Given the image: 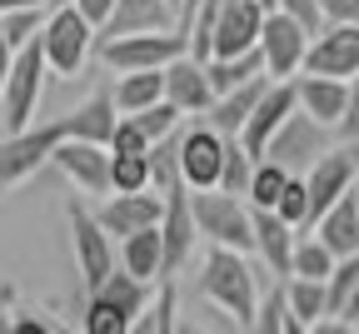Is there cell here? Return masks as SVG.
I'll return each instance as SVG.
<instances>
[{
	"instance_id": "1",
	"label": "cell",
	"mask_w": 359,
	"mask_h": 334,
	"mask_svg": "<svg viewBox=\"0 0 359 334\" xmlns=\"http://www.w3.org/2000/svg\"><path fill=\"white\" fill-rule=\"evenodd\" d=\"M195 290L219 309L230 314V324L240 329H255V314H259V279L245 260V250H230V245H210L205 260H200V274H195Z\"/></svg>"
},
{
	"instance_id": "2",
	"label": "cell",
	"mask_w": 359,
	"mask_h": 334,
	"mask_svg": "<svg viewBox=\"0 0 359 334\" xmlns=\"http://www.w3.org/2000/svg\"><path fill=\"white\" fill-rule=\"evenodd\" d=\"M190 205H195L200 234L210 245H230V250L255 255V205H250V195L210 185V189H190Z\"/></svg>"
},
{
	"instance_id": "3",
	"label": "cell",
	"mask_w": 359,
	"mask_h": 334,
	"mask_svg": "<svg viewBox=\"0 0 359 334\" xmlns=\"http://www.w3.org/2000/svg\"><path fill=\"white\" fill-rule=\"evenodd\" d=\"M95 30H100V25L90 20V15L75 6V0H60V6L50 11V20H45V30H40V40H45V60H50V75L75 80V75L85 70L90 51L100 45Z\"/></svg>"
},
{
	"instance_id": "4",
	"label": "cell",
	"mask_w": 359,
	"mask_h": 334,
	"mask_svg": "<svg viewBox=\"0 0 359 334\" xmlns=\"http://www.w3.org/2000/svg\"><path fill=\"white\" fill-rule=\"evenodd\" d=\"M100 60L110 70H165L170 60L190 55V35L180 25H160V30H130V35H100Z\"/></svg>"
},
{
	"instance_id": "5",
	"label": "cell",
	"mask_w": 359,
	"mask_h": 334,
	"mask_svg": "<svg viewBox=\"0 0 359 334\" xmlns=\"http://www.w3.org/2000/svg\"><path fill=\"white\" fill-rule=\"evenodd\" d=\"M45 75H50V60H45V40L35 35L30 45L15 51L11 75H6V95H0V120H6V135L35 125L40 95H45Z\"/></svg>"
},
{
	"instance_id": "6",
	"label": "cell",
	"mask_w": 359,
	"mask_h": 334,
	"mask_svg": "<svg viewBox=\"0 0 359 334\" xmlns=\"http://www.w3.org/2000/svg\"><path fill=\"white\" fill-rule=\"evenodd\" d=\"M60 140H70L65 115L60 120H35L25 130H11L6 140H0V189H11V185L30 180L40 165H50V155H55Z\"/></svg>"
},
{
	"instance_id": "7",
	"label": "cell",
	"mask_w": 359,
	"mask_h": 334,
	"mask_svg": "<svg viewBox=\"0 0 359 334\" xmlns=\"http://www.w3.org/2000/svg\"><path fill=\"white\" fill-rule=\"evenodd\" d=\"M65 220H70V250H75V269L85 279V290H95V284H105L115 274V234L100 225V215L70 200L65 205Z\"/></svg>"
},
{
	"instance_id": "8",
	"label": "cell",
	"mask_w": 359,
	"mask_h": 334,
	"mask_svg": "<svg viewBox=\"0 0 359 334\" xmlns=\"http://www.w3.org/2000/svg\"><path fill=\"white\" fill-rule=\"evenodd\" d=\"M224 145H230V135L215 130L205 115H190L185 125H180V175H185L190 189H210V185H219Z\"/></svg>"
},
{
	"instance_id": "9",
	"label": "cell",
	"mask_w": 359,
	"mask_h": 334,
	"mask_svg": "<svg viewBox=\"0 0 359 334\" xmlns=\"http://www.w3.org/2000/svg\"><path fill=\"white\" fill-rule=\"evenodd\" d=\"M330 135H334V125H325V120H314L309 110H294L280 130H275V140H269V160H280V165H290L294 175H309L314 170V160H320L325 150H334L330 145Z\"/></svg>"
},
{
	"instance_id": "10",
	"label": "cell",
	"mask_w": 359,
	"mask_h": 334,
	"mask_svg": "<svg viewBox=\"0 0 359 334\" xmlns=\"http://www.w3.org/2000/svg\"><path fill=\"white\" fill-rule=\"evenodd\" d=\"M309 40H314V30H304L294 15H285V11H269V15H264V35H259L264 70L275 75V80H294V75L304 70Z\"/></svg>"
},
{
	"instance_id": "11",
	"label": "cell",
	"mask_w": 359,
	"mask_h": 334,
	"mask_svg": "<svg viewBox=\"0 0 359 334\" xmlns=\"http://www.w3.org/2000/svg\"><path fill=\"white\" fill-rule=\"evenodd\" d=\"M110 160H115V150L110 145H100V140H60L55 145V155H50V165L80 189V195H110Z\"/></svg>"
},
{
	"instance_id": "12",
	"label": "cell",
	"mask_w": 359,
	"mask_h": 334,
	"mask_svg": "<svg viewBox=\"0 0 359 334\" xmlns=\"http://www.w3.org/2000/svg\"><path fill=\"white\" fill-rule=\"evenodd\" d=\"M160 234H165V279H175L180 269L190 265L195 240H205V234H200V220H195V205H190V185H185V180L165 189V220H160Z\"/></svg>"
},
{
	"instance_id": "13",
	"label": "cell",
	"mask_w": 359,
	"mask_h": 334,
	"mask_svg": "<svg viewBox=\"0 0 359 334\" xmlns=\"http://www.w3.org/2000/svg\"><path fill=\"white\" fill-rule=\"evenodd\" d=\"M100 225L115 234V240H125V234L135 229H150L165 220V189H110V195L95 205Z\"/></svg>"
},
{
	"instance_id": "14",
	"label": "cell",
	"mask_w": 359,
	"mask_h": 334,
	"mask_svg": "<svg viewBox=\"0 0 359 334\" xmlns=\"http://www.w3.org/2000/svg\"><path fill=\"white\" fill-rule=\"evenodd\" d=\"M304 70H314V75H339V80H359V25L330 20L320 35L309 40Z\"/></svg>"
},
{
	"instance_id": "15",
	"label": "cell",
	"mask_w": 359,
	"mask_h": 334,
	"mask_svg": "<svg viewBox=\"0 0 359 334\" xmlns=\"http://www.w3.org/2000/svg\"><path fill=\"white\" fill-rule=\"evenodd\" d=\"M354 185H359V160L349 155V145L325 150L320 160H314V170H309V229L334 200H344Z\"/></svg>"
},
{
	"instance_id": "16",
	"label": "cell",
	"mask_w": 359,
	"mask_h": 334,
	"mask_svg": "<svg viewBox=\"0 0 359 334\" xmlns=\"http://www.w3.org/2000/svg\"><path fill=\"white\" fill-rule=\"evenodd\" d=\"M264 15H269V6H259V0H224V11H219V20H215V51H210V55H245V51H259Z\"/></svg>"
},
{
	"instance_id": "17",
	"label": "cell",
	"mask_w": 359,
	"mask_h": 334,
	"mask_svg": "<svg viewBox=\"0 0 359 334\" xmlns=\"http://www.w3.org/2000/svg\"><path fill=\"white\" fill-rule=\"evenodd\" d=\"M165 100L180 105L185 115H205L215 100H219V90L210 80V65L200 55H180L165 65Z\"/></svg>"
},
{
	"instance_id": "18",
	"label": "cell",
	"mask_w": 359,
	"mask_h": 334,
	"mask_svg": "<svg viewBox=\"0 0 359 334\" xmlns=\"http://www.w3.org/2000/svg\"><path fill=\"white\" fill-rule=\"evenodd\" d=\"M294 245H299V229L269 205H255V255L264 260V269L275 279L294 274Z\"/></svg>"
},
{
	"instance_id": "19",
	"label": "cell",
	"mask_w": 359,
	"mask_h": 334,
	"mask_svg": "<svg viewBox=\"0 0 359 334\" xmlns=\"http://www.w3.org/2000/svg\"><path fill=\"white\" fill-rule=\"evenodd\" d=\"M294 110H299V85H294V80H269V90L259 95V105H255L250 125L240 130V140H245L255 155H264L269 140H275V130H280Z\"/></svg>"
},
{
	"instance_id": "20",
	"label": "cell",
	"mask_w": 359,
	"mask_h": 334,
	"mask_svg": "<svg viewBox=\"0 0 359 334\" xmlns=\"http://www.w3.org/2000/svg\"><path fill=\"white\" fill-rule=\"evenodd\" d=\"M294 85H299V110H309L314 120H325V125H339V120H344V105H349V85H354V80L299 70V75H294Z\"/></svg>"
},
{
	"instance_id": "21",
	"label": "cell",
	"mask_w": 359,
	"mask_h": 334,
	"mask_svg": "<svg viewBox=\"0 0 359 334\" xmlns=\"http://www.w3.org/2000/svg\"><path fill=\"white\" fill-rule=\"evenodd\" d=\"M269 80H275V75H255V80H245V85H235V90H224L219 100L205 110V120H210L215 130H224V135H240V130L250 125L255 105H259V95L269 90Z\"/></svg>"
},
{
	"instance_id": "22",
	"label": "cell",
	"mask_w": 359,
	"mask_h": 334,
	"mask_svg": "<svg viewBox=\"0 0 359 334\" xmlns=\"http://www.w3.org/2000/svg\"><path fill=\"white\" fill-rule=\"evenodd\" d=\"M314 234L344 260V255H359V189H349L344 200H334L320 220H314Z\"/></svg>"
},
{
	"instance_id": "23",
	"label": "cell",
	"mask_w": 359,
	"mask_h": 334,
	"mask_svg": "<svg viewBox=\"0 0 359 334\" xmlns=\"http://www.w3.org/2000/svg\"><path fill=\"white\" fill-rule=\"evenodd\" d=\"M65 125H70V140H100V145H110V140H115V125H120L115 95H110V90H95L80 110L65 115Z\"/></svg>"
},
{
	"instance_id": "24",
	"label": "cell",
	"mask_w": 359,
	"mask_h": 334,
	"mask_svg": "<svg viewBox=\"0 0 359 334\" xmlns=\"http://www.w3.org/2000/svg\"><path fill=\"white\" fill-rule=\"evenodd\" d=\"M120 265H125L130 274L160 284V279H165V234H160V225L125 234V240H120Z\"/></svg>"
},
{
	"instance_id": "25",
	"label": "cell",
	"mask_w": 359,
	"mask_h": 334,
	"mask_svg": "<svg viewBox=\"0 0 359 334\" xmlns=\"http://www.w3.org/2000/svg\"><path fill=\"white\" fill-rule=\"evenodd\" d=\"M110 95H115L120 115H140L165 100V70H115Z\"/></svg>"
},
{
	"instance_id": "26",
	"label": "cell",
	"mask_w": 359,
	"mask_h": 334,
	"mask_svg": "<svg viewBox=\"0 0 359 334\" xmlns=\"http://www.w3.org/2000/svg\"><path fill=\"white\" fill-rule=\"evenodd\" d=\"M285 295H290V314H294V329H320L330 319V284L325 279H304V274H290L285 279Z\"/></svg>"
},
{
	"instance_id": "27",
	"label": "cell",
	"mask_w": 359,
	"mask_h": 334,
	"mask_svg": "<svg viewBox=\"0 0 359 334\" xmlns=\"http://www.w3.org/2000/svg\"><path fill=\"white\" fill-rule=\"evenodd\" d=\"M175 25V6L170 0H120L115 15L105 20L100 35H130V30H160Z\"/></svg>"
},
{
	"instance_id": "28",
	"label": "cell",
	"mask_w": 359,
	"mask_h": 334,
	"mask_svg": "<svg viewBox=\"0 0 359 334\" xmlns=\"http://www.w3.org/2000/svg\"><path fill=\"white\" fill-rule=\"evenodd\" d=\"M325 284H330V319L359 329V255H344Z\"/></svg>"
},
{
	"instance_id": "29",
	"label": "cell",
	"mask_w": 359,
	"mask_h": 334,
	"mask_svg": "<svg viewBox=\"0 0 359 334\" xmlns=\"http://www.w3.org/2000/svg\"><path fill=\"white\" fill-rule=\"evenodd\" d=\"M255 165H259V155L245 145L240 135H230V145H224V170H219V189L250 195V185H255Z\"/></svg>"
},
{
	"instance_id": "30",
	"label": "cell",
	"mask_w": 359,
	"mask_h": 334,
	"mask_svg": "<svg viewBox=\"0 0 359 334\" xmlns=\"http://www.w3.org/2000/svg\"><path fill=\"white\" fill-rule=\"evenodd\" d=\"M110 185H115V189H155L150 150H115V160H110Z\"/></svg>"
},
{
	"instance_id": "31",
	"label": "cell",
	"mask_w": 359,
	"mask_h": 334,
	"mask_svg": "<svg viewBox=\"0 0 359 334\" xmlns=\"http://www.w3.org/2000/svg\"><path fill=\"white\" fill-rule=\"evenodd\" d=\"M334 265H339V255H334L314 229H304L299 245H294V274H304V279H330Z\"/></svg>"
},
{
	"instance_id": "32",
	"label": "cell",
	"mask_w": 359,
	"mask_h": 334,
	"mask_svg": "<svg viewBox=\"0 0 359 334\" xmlns=\"http://www.w3.org/2000/svg\"><path fill=\"white\" fill-rule=\"evenodd\" d=\"M290 175H294L290 165L259 155V165H255V185H250V205H269V210H275L280 195H285V185H290Z\"/></svg>"
},
{
	"instance_id": "33",
	"label": "cell",
	"mask_w": 359,
	"mask_h": 334,
	"mask_svg": "<svg viewBox=\"0 0 359 334\" xmlns=\"http://www.w3.org/2000/svg\"><path fill=\"white\" fill-rule=\"evenodd\" d=\"M255 329H259V334H299V329H294V314H290V295H285V279H275V290H269V295L259 300Z\"/></svg>"
},
{
	"instance_id": "34",
	"label": "cell",
	"mask_w": 359,
	"mask_h": 334,
	"mask_svg": "<svg viewBox=\"0 0 359 334\" xmlns=\"http://www.w3.org/2000/svg\"><path fill=\"white\" fill-rule=\"evenodd\" d=\"M45 20H50V11H45V6H25V11H6V15H0V30H6V40L20 51V45H30V40L45 30Z\"/></svg>"
},
{
	"instance_id": "35",
	"label": "cell",
	"mask_w": 359,
	"mask_h": 334,
	"mask_svg": "<svg viewBox=\"0 0 359 334\" xmlns=\"http://www.w3.org/2000/svg\"><path fill=\"white\" fill-rule=\"evenodd\" d=\"M299 234L309 229V175H290V185H285V195H280V205H275Z\"/></svg>"
},
{
	"instance_id": "36",
	"label": "cell",
	"mask_w": 359,
	"mask_h": 334,
	"mask_svg": "<svg viewBox=\"0 0 359 334\" xmlns=\"http://www.w3.org/2000/svg\"><path fill=\"white\" fill-rule=\"evenodd\" d=\"M180 300H175V279H160V300H155V309L150 314H140V324L135 329H150V334H170V329H180Z\"/></svg>"
},
{
	"instance_id": "37",
	"label": "cell",
	"mask_w": 359,
	"mask_h": 334,
	"mask_svg": "<svg viewBox=\"0 0 359 334\" xmlns=\"http://www.w3.org/2000/svg\"><path fill=\"white\" fill-rule=\"evenodd\" d=\"M110 150H155V140L145 135V125L135 120V115H120V125H115V140H110Z\"/></svg>"
},
{
	"instance_id": "38",
	"label": "cell",
	"mask_w": 359,
	"mask_h": 334,
	"mask_svg": "<svg viewBox=\"0 0 359 334\" xmlns=\"http://www.w3.org/2000/svg\"><path fill=\"white\" fill-rule=\"evenodd\" d=\"M275 11H285V15H294L304 30H314V35H320L325 25H330V15H325V6H320V0H280V6Z\"/></svg>"
},
{
	"instance_id": "39",
	"label": "cell",
	"mask_w": 359,
	"mask_h": 334,
	"mask_svg": "<svg viewBox=\"0 0 359 334\" xmlns=\"http://www.w3.org/2000/svg\"><path fill=\"white\" fill-rule=\"evenodd\" d=\"M339 140H359V80L349 85V105H344V120L334 125Z\"/></svg>"
},
{
	"instance_id": "40",
	"label": "cell",
	"mask_w": 359,
	"mask_h": 334,
	"mask_svg": "<svg viewBox=\"0 0 359 334\" xmlns=\"http://www.w3.org/2000/svg\"><path fill=\"white\" fill-rule=\"evenodd\" d=\"M6 329H60V324L45 319V309H20L15 319H6Z\"/></svg>"
},
{
	"instance_id": "41",
	"label": "cell",
	"mask_w": 359,
	"mask_h": 334,
	"mask_svg": "<svg viewBox=\"0 0 359 334\" xmlns=\"http://www.w3.org/2000/svg\"><path fill=\"white\" fill-rule=\"evenodd\" d=\"M330 20H344V25H359V0H320Z\"/></svg>"
},
{
	"instance_id": "42",
	"label": "cell",
	"mask_w": 359,
	"mask_h": 334,
	"mask_svg": "<svg viewBox=\"0 0 359 334\" xmlns=\"http://www.w3.org/2000/svg\"><path fill=\"white\" fill-rule=\"evenodd\" d=\"M75 6H80V11H85L90 20H95V25L105 30V20L115 15V6H120V0H75Z\"/></svg>"
},
{
	"instance_id": "43",
	"label": "cell",
	"mask_w": 359,
	"mask_h": 334,
	"mask_svg": "<svg viewBox=\"0 0 359 334\" xmlns=\"http://www.w3.org/2000/svg\"><path fill=\"white\" fill-rule=\"evenodd\" d=\"M25 6H45V0H0V15H6V11H25Z\"/></svg>"
},
{
	"instance_id": "44",
	"label": "cell",
	"mask_w": 359,
	"mask_h": 334,
	"mask_svg": "<svg viewBox=\"0 0 359 334\" xmlns=\"http://www.w3.org/2000/svg\"><path fill=\"white\" fill-rule=\"evenodd\" d=\"M6 75H11V65H0V95H6Z\"/></svg>"
},
{
	"instance_id": "45",
	"label": "cell",
	"mask_w": 359,
	"mask_h": 334,
	"mask_svg": "<svg viewBox=\"0 0 359 334\" xmlns=\"http://www.w3.org/2000/svg\"><path fill=\"white\" fill-rule=\"evenodd\" d=\"M344 145H349V155H354V160H359V140H344Z\"/></svg>"
},
{
	"instance_id": "46",
	"label": "cell",
	"mask_w": 359,
	"mask_h": 334,
	"mask_svg": "<svg viewBox=\"0 0 359 334\" xmlns=\"http://www.w3.org/2000/svg\"><path fill=\"white\" fill-rule=\"evenodd\" d=\"M170 6H175V25H180V6H185V0H170Z\"/></svg>"
},
{
	"instance_id": "47",
	"label": "cell",
	"mask_w": 359,
	"mask_h": 334,
	"mask_svg": "<svg viewBox=\"0 0 359 334\" xmlns=\"http://www.w3.org/2000/svg\"><path fill=\"white\" fill-rule=\"evenodd\" d=\"M259 6H269V11H275V6H280V0H259Z\"/></svg>"
},
{
	"instance_id": "48",
	"label": "cell",
	"mask_w": 359,
	"mask_h": 334,
	"mask_svg": "<svg viewBox=\"0 0 359 334\" xmlns=\"http://www.w3.org/2000/svg\"><path fill=\"white\" fill-rule=\"evenodd\" d=\"M55 6H60V0H55Z\"/></svg>"
},
{
	"instance_id": "49",
	"label": "cell",
	"mask_w": 359,
	"mask_h": 334,
	"mask_svg": "<svg viewBox=\"0 0 359 334\" xmlns=\"http://www.w3.org/2000/svg\"><path fill=\"white\" fill-rule=\"evenodd\" d=\"M354 189H359V185H354Z\"/></svg>"
}]
</instances>
